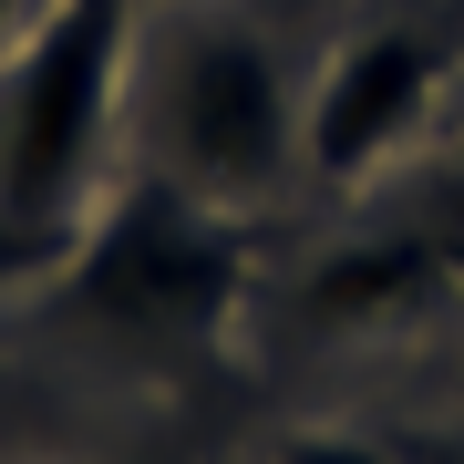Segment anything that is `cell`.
I'll return each mask as SVG.
<instances>
[{
  "label": "cell",
  "mask_w": 464,
  "mask_h": 464,
  "mask_svg": "<svg viewBox=\"0 0 464 464\" xmlns=\"http://www.w3.org/2000/svg\"><path fill=\"white\" fill-rule=\"evenodd\" d=\"M21 21H32V0H0V52L21 42Z\"/></svg>",
  "instance_id": "obj_10"
},
{
  "label": "cell",
  "mask_w": 464,
  "mask_h": 464,
  "mask_svg": "<svg viewBox=\"0 0 464 464\" xmlns=\"http://www.w3.org/2000/svg\"><path fill=\"white\" fill-rule=\"evenodd\" d=\"M402 186H413V197H402V227H413L423 248L454 268V289H464V155H444V166H413Z\"/></svg>",
  "instance_id": "obj_7"
},
{
  "label": "cell",
  "mask_w": 464,
  "mask_h": 464,
  "mask_svg": "<svg viewBox=\"0 0 464 464\" xmlns=\"http://www.w3.org/2000/svg\"><path fill=\"white\" fill-rule=\"evenodd\" d=\"M444 299H454V268L392 217V227L351 237V248H320L310 268H299L289 320L310 341H372V331H413V320H433Z\"/></svg>",
  "instance_id": "obj_5"
},
{
  "label": "cell",
  "mask_w": 464,
  "mask_h": 464,
  "mask_svg": "<svg viewBox=\"0 0 464 464\" xmlns=\"http://www.w3.org/2000/svg\"><path fill=\"white\" fill-rule=\"evenodd\" d=\"M299 93L279 42L227 0H166L134 21L124 72V145L176 197L258 217L299 176Z\"/></svg>",
  "instance_id": "obj_1"
},
{
  "label": "cell",
  "mask_w": 464,
  "mask_h": 464,
  "mask_svg": "<svg viewBox=\"0 0 464 464\" xmlns=\"http://www.w3.org/2000/svg\"><path fill=\"white\" fill-rule=\"evenodd\" d=\"M145 0H52L0 52V197L32 217H93L114 197L124 72Z\"/></svg>",
  "instance_id": "obj_3"
},
{
  "label": "cell",
  "mask_w": 464,
  "mask_h": 464,
  "mask_svg": "<svg viewBox=\"0 0 464 464\" xmlns=\"http://www.w3.org/2000/svg\"><path fill=\"white\" fill-rule=\"evenodd\" d=\"M268 464H402V444H382L362 423H299V433H279Z\"/></svg>",
  "instance_id": "obj_8"
},
{
  "label": "cell",
  "mask_w": 464,
  "mask_h": 464,
  "mask_svg": "<svg viewBox=\"0 0 464 464\" xmlns=\"http://www.w3.org/2000/svg\"><path fill=\"white\" fill-rule=\"evenodd\" d=\"M83 227H93V217H32V207L0 197V299L52 289L72 258H83Z\"/></svg>",
  "instance_id": "obj_6"
},
{
  "label": "cell",
  "mask_w": 464,
  "mask_h": 464,
  "mask_svg": "<svg viewBox=\"0 0 464 464\" xmlns=\"http://www.w3.org/2000/svg\"><path fill=\"white\" fill-rule=\"evenodd\" d=\"M444 63H454V42L423 32V21H372V32H351L331 63L310 72V93H299V176L362 186L372 166H392L423 134V114L444 103Z\"/></svg>",
  "instance_id": "obj_4"
},
{
  "label": "cell",
  "mask_w": 464,
  "mask_h": 464,
  "mask_svg": "<svg viewBox=\"0 0 464 464\" xmlns=\"http://www.w3.org/2000/svg\"><path fill=\"white\" fill-rule=\"evenodd\" d=\"M402 464H464V423H433V433H413V444H402Z\"/></svg>",
  "instance_id": "obj_9"
},
{
  "label": "cell",
  "mask_w": 464,
  "mask_h": 464,
  "mask_svg": "<svg viewBox=\"0 0 464 464\" xmlns=\"http://www.w3.org/2000/svg\"><path fill=\"white\" fill-rule=\"evenodd\" d=\"M52 310L83 341H103L124 372L197 382L227 362L237 310H248V217L176 197L166 176H114L93 207L83 258L52 279Z\"/></svg>",
  "instance_id": "obj_2"
}]
</instances>
